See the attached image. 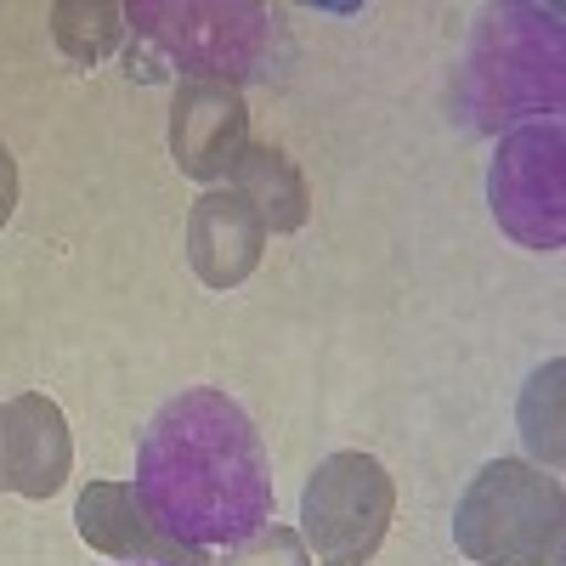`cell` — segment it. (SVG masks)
Masks as SVG:
<instances>
[{
  "mask_svg": "<svg viewBox=\"0 0 566 566\" xmlns=\"http://www.w3.org/2000/svg\"><path fill=\"white\" fill-rule=\"evenodd\" d=\"M74 527L91 549H103L114 560H136V566H210L205 549L170 538L154 510L142 504V493L130 482H91L74 504Z\"/></svg>",
  "mask_w": 566,
  "mask_h": 566,
  "instance_id": "cell-8",
  "label": "cell"
},
{
  "mask_svg": "<svg viewBox=\"0 0 566 566\" xmlns=\"http://www.w3.org/2000/svg\"><path fill=\"white\" fill-rule=\"evenodd\" d=\"M391 515H397L391 470L374 453L346 448L317 459L301 493V538L323 566H368L391 533Z\"/></svg>",
  "mask_w": 566,
  "mask_h": 566,
  "instance_id": "cell-3",
  "label": "cell"
},
{
  "mask_svg": "<svg viewBox=\"0 0 566 566\" xmlns=\"http://www.w3.org/2000/svg\"><path fill=\"white\" fill-rule=\"evenodd\" d=\"M69 464H74L69 419L52 397L23 391L0 408V488L23 499H52L69 482Z\"/></svg>",
  "mask_w": 566,
  "mask_h": 566,
  "instance_id": "cell-9",
  "label": "cell"
},
{
  "mask_svg": "<svg viewBox=\"0 0 566 566\" xmlns=\"http://www.w3.org/2000/svg\"><path fill=\"white\" fill-rule=\"evenodd\" d=\"M493 216L510 239H522L527 250H555L566 216H560V125H522L499 142L493 159Z\"/></svg>",
  "mask_w": 566,
  "mask_h": 566,
  "instance_id": "cell-6",
  "label": "cell"
},
{
  "mask_svg": "<svg viewBox=\"0 0 566 566\" xmlns=\"http://www.w3.org/2000/svg\"><path fill=\"white\" fill-rule=\"evenodd\" d=\"M566 538V493L522 459H493L453 510V544L476 566H555Z\"/></svg>",
  "mask_w": 566,
  "mask_h": 566,
  "instance_id": "cell-2",
  "label": "cell"
},
{
  "mask_svg": "<svg viewBox=\"0 0 566 566\" xmlns=\"http://www.w3.org/2000/svg\"><path fill=\"white\" fill-rule=\"evenodd\" d=\"M560 97V23L538 7H504L482 23L464 69V103L488 114H538Z\"/></svg>",
  "mask_w": 566,
  "mask_h": 566,
  "instance_id": "cell-4",
  "label": "cell"
},
{
  "mask_svg": "<svg viewBox=\"0 0 566 566\" xmlns=\"http://www.w3.org/2000/svg\"><path fill=\"white\" fill-rule=\"evenodd\" d=\"M261 250H266V227L232 187H216L187 210V261L210 290H239L261 266Z\"/></svg>",
  "mask_w": 566,
  "mask_h": 566,
  "instance_id": "cell-10",
  "label": "cell"
},
{
  "mask_svg": "<svg viewBox=\"0 0 566 566\" xmlns=\"http://www.w3.org/2000/svg\"><path fill=\"white\" fill-rule=\"evenodd\" d=\"M12 210H18V159L12 148H0V227L12 221Z\"/></svg>",
  "mask_w": 566,
  "mask_h": 566,
  "instance_id": "cell-14",
  "label": "cell"
},
{
  "mask_svg": "<svg viewBox=\"0 0 566 566\" xmlns=\"http://www.w3.org/2000/svg\"><path fill=\"white\" fill-rule=\"evenodd\" d=\"M244 148H250V108L239 97V85L181 80L170 91V154L181 176L221 181L232 176Z\"/></svg>",
  "mask_w": 566,
  "mask_h": 566,
  "instance_id": "cell-7",
  "label": "cell"
},
{
  "mask_svg": "<svg viewBox=\"0 0 566 566\" xmlns=\"http://www.w3.org/2000/svg\"><path fill=\"white\" fill-rule=\"evenodd\" d=\"M125 18L165 63L210 85L266 74V45L277 23L266 7H130Z\"/></svg>",
  "mask_w": 566,
  "mask_h": 566,
  "instance_id": "cell-5",
  "label": "cell"
},
{
  "mask_svg": "<svg viewBox=\"0 0 566 566\" xmlns=\"http://www.w3.org/2000/svg\"><path fill=\"white\" fill-rule=\"evenodd\" d=\"M227 187L239 193L266 232H301L306 216H312V193H306V176L295 170V159L272 148V142H250L232 165Z\"/></svg>",
  "mask_w": 566,
  "mask_h": 566,
  "instance_id": "cell-11",
  "label": "cell"
},
{
  "mask_svg": "<svg viewBox=\"0 0 566 566\" xmlns=\"http://www.w3.org/2000/svg\"><path fill=\"white\" fill-rule=\"evenodd\" d=\"M227 566H312V549L301 527H261L255 538H244L227 555Z\"/></svg>",
  "mask_w": 566,
  "mask_h": 566,
  "instance_id": "cell-13",
  "label": "cell"
},
{
  "mask_svg": "<svg viewBox=\"0 0 566 566\" xmlns=\"http://www.w3.org/2000/svg\"><path fill=\"white\" fill-rule=\"evenodd\" d=\"M52 34L69 52V63L97 69L119 45V34H125V7H114V0H57L52 7Z\"/></svg>",
  "mask_w": 566,
  "mask_h": 566,
  "instance_id": "cell-12",
  "label": "cell"
},
{
  "mask_svg": "<svg viewBox=\"0 0 566 566\" xmlns=\"http://www.w3.org/2000/svg\"><path fill=\"white\" fill-rule=\"evenodd\" d=\"M154 522L181 544H244L272 515L266 448L227 391H181L142 437L136 482Z\"/></svg>",
  "mask_w": 566,
  "mask_h": 566,
  "instance_id": "cell-1",
  "label": "cell"
}]
</instances>
